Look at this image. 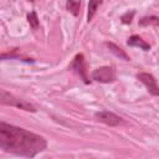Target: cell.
Here are the masks:
<instances>
[{"label": "cell", "mask_w": 159, "mask_h": 159, "mask_svg": "<svg viewBox=\"0 0 159 159\" xmlns=\"http://www.w3.org/2000/svg\"><path fill=\"white\" fill-rule=\"evenodd\" d=\"M139 26H159V17L158 16H144L138 22Z\"/></svg>", "instance_id": "obj_9"}, {"label": "cell", "mask_w": 159, "mask_h": 159, "mask_svg": "<svg viewBox=\"0 0 159 159\" xmlns=\"http://www.w3.org/2000/svg\"><path fill=\"white\" fill-rule=\"evenodd\" d=\"M134 14H135V12L132 10V11H128V12H125L124 15H122V17H120L122 22H123V24H130V22H132V20H133Z\"/></svg>", "instance_id": "obj_13"}, {"label": "cell", "mask_w": 159, "mask_h": 159, "mask_svg": "<svg viewBox=\"0 0 159 159\" xmlns=\"http://www.w3.org/2000/svg\"><path fill=\"white\" fill-rule=\"evenodd\" d=\"M116 71L111 66H103L92 72V80L101 83H111L116 81Z\"/></svg>", "instance_id": "obj_3"}, {"label": "cell", "mask_w": 159, "mask_h": 159, "mask_svg": "<svg viewBox=\"0 0 159 159\" xmlns=\"http://www.w3.org/2000/svg\"><path fill=\"white\" fill-rule=\"evenodd\" d=\"M137 78L147 87L148 92L153 96H159V86L157 83V80L153 75L148 73V72H139L137 75Z\"/></svg>", "instance_id": "obj_5"}, {"label": "cell", "mask_w": 159, "mask_h": 159, "mask_svg": "<svg viewBox=\"0 0 159 159\" xmlns=\"http://www.w3.org/2000/svg\"><path fill=\"white\" fill-rule=\"evenodd\" d=\"M27 21H29L30 26L32 27V30H37V27H39V19H37V14L35 11H31L30 14H27Z\"/></svg>", "instance_id": "obj_12"}, {"label": "cell", "mask_w": 159, "mask_h": 159, "mask_svg": "<svg viewBox=\"0 0 159 159\" xmlns=\"http://www.w3.org/2000/svg\"><path fill=\"white\" fill-rule=\"evenodd\" d=\"M104 45L107 46V48H108L112 53H114V55H116L117 57H119L120 60L130 61V58H129V56L125 53V51H124L123 48H120L118 45H116V43H113V42H106Z\"/></svg>", "instance_id": "obj_8"}, {"label": "cell", "mask_w": 159, "mask_h": 159, "mask_svg": "<svg viewBox=\"0 0 159 159\" xmlns=\"http://www.w3.org/2000/svg\"><path fill=\"white\" fill-rule=\"evenodd\" d=\"M66 7L67 10L73 15V16H77L80 14V9H81V2L80 1H73V0H68L66 2Z\"/></svg>", "instance_id": "obj_11"}, {"label": "cell", "mask_w": 159, "mask_h": 159, "mask_svg": "<svg viewBox=\"0 0 159 159\" xmlns=\"http://www.w3.org/2000/svg\"><path fill=\"white\" fill-rule=\"evenodd\" d=\"M70 70H72L75 73H77L86 84L89 83L88 76H87V67H86V61H84V56L82 53H77L75 56V58L72 60L71 65H70Z\"/></svg>", "instance_id": "obj_4"}, {"label": "cell", "mask_w": 159, "mask_h": 159, "mask_svg": "<svg viewBox=\"0 0 159 159\" xmlns=\"http://www.w3.org/2000/svg\"><path fill=\"white\" fill-rule=\"evenodd\" d=\"M96 118H97L99 122H102V123H104V124H107V125H109V127H116V125H118L119 123H122V118H120L119 116H117V114L109 112V111L97 112V113H96Z\"/></svg>", "instance_id": "obj_6"}, {"label": "cell", "mask_w": 159, "mask_h": 159, "mask_svg": "<svg viewBox=\"0 0 159 159\" xmlns=\"http://www.w3.org/2000/svg\"><path fill=\"white\" fill-rule=\"evenodd\" d=\"M0 147L6 153L25 158H34L46 149L47 142L43 137L36 133L1 122Z\"/></svg>", "instance_id": "obj_1"}, {"label": "cell", "mask_w": 159, "mask_h": 159, "mask_svg": "<svg viewBox=\"0 0 159 159\" xmlns=\"http://www.w3.org/2000/svg\"><path fill=\"white\" fill-rule=\"evenodd\" d=\"M0 102L1 104H6V106H14V107H17L20 109H24V111H27V112H36L37 109L29 102L24 101V99H20L17 97H15L14 94L6 92L5 89H1L0 91Z\"/></svg>", "instance_id": "obj_2"}, {"label": "cell", "mask_w": 159, "mask_h": 159, "mask_svg": "<svg viewBox=\"0 0 159 159\" xmlns=\"http://www.w3.org/2000/svg\"><path fill=\"white\" fill-rule=\"evenodd\" d=\"M127 43H128V46L140 47V48L144 50V51H149V50H150V45H149L148 42H145V41H144L140 36H138V35H133V36H130V37L128 39Z\"/></svg>", "instance_id": "obj_7"}, {"label": "cell", "mask_w": 159, "mask_h": 159, "mask_svg": "<svg viewBox=\"0 0 159 159\" xmlns=\"http://www.w3.org/2000/svg\"><path fill=\"white\" fill-rule=\"evenodd\" d=\"M101 4H102V1H98V0H92V1L88 2V12H87V21L88 22L93 19V16H94V14L97 11V7Z\"/></svg>", "instance_id": "obj_10"}]
</instances>
